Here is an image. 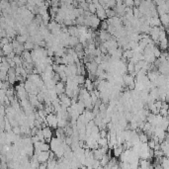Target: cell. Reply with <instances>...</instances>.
Instances as JSON below:
<instances>
[{"label": "cell", "mask_w": 169, "mask_h": 169, "mask_svg": "<svg viewBox=\"0 0 169 169\" xmlns=\"http://www.w3.org/2000/svg\"><path fill=\"white\" fill-rule=\"evenodd\" d=\"M46 123H47L48 127L52 129H58V117L56 114L50 113L49 115H47L46 117Z\"/></svg>", "instance_id": "1"}, {"label": "cell", "mask_w": 169, "mask_h": 169, "mask_svg": "<svg viewBox=\"0 0 169 169\" xmlns=\"http://www.w3.org/2000/svg\"><path fill=\"white\" fill-rule=\"evenodd\" d=\"M50 151H41V152L39 153L38 155H37V159H38V161L40 162V164H42V163H47V162L49 161Z\"/></svg>", "instance_id": "2"}, {"label": "cell", "mask_w": 169, "mask_h": 169, "mask_svg": "<svg viewBox=\"0 0 169 169\" xmlns=\"http://www.w3.org/2000/svg\"><path fill=\"white\" fill-rule=\"evenodd\" d=\"M42 131H43V135H44V139H45V142L47 144H49L50 142V139H52V129L47 127V128H44L42 129Z\"/></svg>", "instance_id": "3"}, {"label": "cell", "mask_w": 169, "mask_h": 169, "mask_svg": "<svg viewBox=\"0 0 169 169\" xmlns=\"http://www.w3.org/2000/svg\"><path fill=\"white\" fill-rule=\"evenodd\" d=\"M54 91H56V93L58 94V95H60V94L64 93L65 91V83L61 82H58L56 84V86H54Z\"/></svg>", "instance_id": "4"}, {"label": "cell", "mask_w": 169, "mask_h": 169, "mask_svg": "<svg viewBox=\"0 0 169 169\" xmlns=\"http://www.w3.org/2000/svg\"><path fill=\"white\" fill-rule=\"evenodd\" d=\"M1 50H2V54H3L4 56H7L9 54H11V52H13V47H12V45H11V43L7 44V45H5V46H3V47L1 48Z\"/></svg>", "instance_id": "5"}, {"label": "cell", "mask_w": 169, "mask_h": 169, "mask_svg": "<svg viewBox=\"0 0 169 169\" xmlns=\"http://www.w3.org/2000/svg\"><path fill=\"white\" fill-rule=\"evenodd\" d=\"M22 60L28 63H33L32 58H31V52L28 50H24V52L22 54Z\"/></svg>", "instance_id": "6"}, {"label": "cell", "mask_w": 169, "mask_h": 169, "mask_svg": "<svg viewBox=\"0 0 169 169\" xmlns=\"http://www.w3.org/2000/svg\"><path fill=\"white\" fill-rule=\"evenodd\" d=\"M28 38H29V36H26V35H17L16 41L21 45H24L28 41Z\"/></svg>", "instance_id": "7"}, {"label": "cell", "mask_w": 169, "mask_h": 169, "mask_svg": "<svg viewBox=\"0 0 169 169\" xmlns=\"http://www.w3.org/2000/svg\"><path fill=\"white\" fill-rule=\"evenodd\" d=\"M110 155L109 154H104L103 155V157L101 158V160H100V165L102 166V167H104L105 165H107V164L109 163V161H110Z\"/></svg>", "instance_id": "8"}, {"label": "cell", "mask_w": 169, "mask_h": 169, "mask_svg": "<svg viewBox=\"0 0 169 169\" xmlns=\"http://www.w3.org/2000/svg\"><path fill=\"white\" fill-rule=\"evenodd\" d=\"M137 135H139V142H142V144H146V142H148V135H146V133H142V131H140V133H139Z\"/></svg>", "instance_id": "9"}, {"label": "cell", "mask_w": 169, "mask_h": 169, "mask_svg": "<svg viewBox=\"0 0 169 169\" xmlns=\"http://www.w3.org/2000/svg\"><path fill=\"white\" fill-rule=\"evenodd\" d=\"M12 60L14 61V63H15V65H16V66H22V63H23V60H22L21 56H15L14 58H12Z\"/></svg>", "instance_id": "10"}, {"label": "cell", "mask_w": 169, "mask_h": 169, "mask_svg": "<svg viewBox=\"0 0 169 169\" xmlns=\"http://www.w3.org/2000/svg\"><path fill=\"white\" fill-rule=\"evenodd\" d=\"M74 79L77 82L78 85H83L85 82V76L83 75H76L75 77H74Z\"/></svg>", "instance_id": "11"}, {"label": "cell", "mask_w": 169, "mask_h": 169, "mask_svg": "<svg viewBox=\"0 0 169 169\" xmlns=\"http://www.w3.org/2000/svg\"><path fill=\"white\" fill-rule=\"evenodd\" d=\"M23 46H24V49H25V50H28V52H29V50H34V46L35 45L33 43H31V42L27 41Z\"/></svg>", "instance_id": "12"}, {"label": "cell", "mask_w": 169, "mask_h": 169, "mask_svg": "<svg viewBox=\"0 0 169 169\" xmlns=\"http://www.w3.org/2000/svg\"><path fill=\"white\" fill-rule=\"evenodd\" d=\"M39 149H40V151H50V144L47 142H41Z\"/></svg>", "instance_id": "13"}, {"label": "cell", "mask_w": 169, "mask_h": 169, "mask_svg": "<svg viewBox=\"0 0 169 169\" xmlns=\"http://www.w3.org/2000/svg\"><path fill=\"white\" fill-rule=\"evenodd\" d=\"M97 142H98V146H99L100 148H104V146H107L108 140H107V139H103V137H100V139L97 140Z\"/></svg>", "instance_id": "14"}, {"label": "cell", "mask_w": 169, "mask_h": 169, "mask_svg": "<svg viewBox=\"0 0 169 169\" xmlns=\"http://www.w3.org/2000/svg\"><path fill=\"white\" fill-rule=\"evenodd\" d=\"M127 71H129V74L135 72V64L131 61H129V63L127 64Z\"/></svg>", "instance_id": "15"}, {"label": "cell", "mask_w": 169, "mask_h": 169, "mask_svg": "<svg viewBox=\"0 0 169 169\" xmlns=\"http://www.w3.org/2000/svg\"><path fill=\"white\" fill-rule=\"evenodd\" d=\"M108 24H107V22H106V20L105 21H101V23H100V29H101V31H107V28H108Z\"/></svg>", "instance_id": "16"}, {"label": "cell", "mask_w": 169, "mask_h": 169, "mask_svg": "<svg viewBox=\"0 0 169 169\" xmlns=\"http://www.w3.org/2000/svg\"><path fill=\"white\" fill-rule=\"evenodd\" d=\"M157 144V142H155L153 139H148V146L149 149H151V150H153V149H154L155 144Z\"/></svg>", "instance_id": "17"}, {"label": "cell", "mask_w": 169, "mask_h": 169, "mask_svg": "<svg viewBox=\"0 0 169 169\" xmlns=\"http://www.w3.org/2000/svg\"><path fill=\"white\" fill-rule=\"evenodd\" d=\"M12 133H14V135H21V129H20V127H13L12 128Z\"/></svg>", "instance_id": "18"}, {"label": "cell", "mask_w": 169, "mask_h": 169, "mask_svg": "<svg viewBox=\"0 0 169 169\" xmlns=\"http://www.w3.org/2000/svg\"><path fill=\"white\" fill-rule=\"evenodd\" d=\"M168 110H166V109H160L159 110V115L161 116V117H167V114H168Z\"/></svg>", "instance_id": "19"}, {"label": "cell", "mask_w": 169, "mask_h": 169, "mask_svg": "<svg viewBox=\"0 0 169 169\" xmlns=\"http://www.w3.org/2000/svg\"><path fill=\"white\" fill-rule=\"evenodd\" d=\"M154 106H155V108H156L159 111V110L161 109V106H162V101H159V100L155 101V102H154Z\"/></svg>", "instance_id": "20"}, {"label": "cell", "mask_w": 169, "mask_h": 169, "mask_svg": "<svg viewBox=\"0 0 169 169\" xmlns=\"http://www.w3.org/2000/svg\"><path fill=\"white\" fill-rule=\"evenodd\" d=\"M126 7H133V0H127L126 2H124Z\"/></svg>", "instance_id": "21"}]
</instances>
